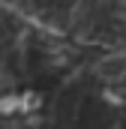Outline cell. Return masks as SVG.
<instances>
[{
  "mask_svg": "<svg viewBox=\"0 0 126 129\" xmlns=\"http://www.w3.org/2000/svg\"><path fill=\"white\" fill-rule=\"evenodd\" d=\"M54 30L126 42V0H24Z\"/></svg>",
  "mask_w": 126,
  "mask_h": 129,
  "instance_id": "cell-1",
  "label": "cell"
}]
</instances>
